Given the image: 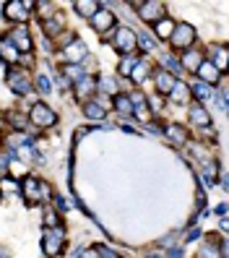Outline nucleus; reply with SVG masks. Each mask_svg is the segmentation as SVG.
<instances>
[{
  "label": "nucleus",
  "mask_w": 229,
  "mask_h": 258,
  "mask_svg": "<svg viewBox=\"0 0 229 258\" xmlns=\"http://www.w3.org/2000/svg\"><path fill=\"white\" fill-rule=\"evenodd\" d=\"M29 117H32V123L37 125V128H52L55 123H57V115L47 107V104H34L32 107V112H29Z\"/></svg>",
  "instance_id": "1"
},
{
  "label": "nucleus",
  "mask_w": 229,
  "mask_h": 258,
  "mask_svg": "<svg viewBox=\"0 0 229 258\" xmlns=\"http://www.w3.org/2000/svg\"><path fill=\"white\" fill-rule=\"evenodd\" d=\"M133 8L141 11L138 16H141L143 21H151V24H159L162 16H164V6L157 3V0H151V3H133Z\"/></svg>",
  "instance_id": "2"
},
{
  "label": "nucleus",
  "mask_w": 229,
  "mask_h": 258,
  "mask_svg": "<svg viewBox=\"0 0 229 258\" xmlns=\"http://www.w3.org/2000/svg\"><path fill=\"white\" fill-rule=\"evenodd\" d=\"M172 47H177V50H185V47H190V44L195 42V32H193V26L190 24H177V29H175V34H172Z\"/></svg>",
  "instance_id": "3"
},
{
  "label": "nucleus",
  "mask_w": 229,
  "mask_h": 258,
  "mask_svg": "<svg viewBox=\"0 0 229 258\" xmlns=\"http://www.w3.org/2000/svg\"><path fill=\"white\" fill-rule=\"evenodd\" d=\"M112 44H115V50H117V52H128V55H133V50H135V44H138V39H135V34L130 32V29H117V34H115Z\"/></svg>",
  "instance_id": "4"
},
{
  "label": "nucleus",
  "mask_w": 229,
  "mask_h": 258,
  "mask_svg": "<svg viewBox=\"0 0 229 258\" xmlns=\"http://www.w3.org/2000/svg\"><path fill=\"white\" fill-rule=\"evenodd\" d=\"M21 190H24V196H26L29 201H39V193L44 196V199L50 196V188H47V185H42L37 177H26V180H24V185H21Z\"/></svg>",
  "instance_id": "5"
},
{
  "label": "nucleus",
  "mask_w": 229,
  "mask_h": 258,
  "mask_svg": "<svg viewBox=\"0 0 229 258\" xmlns=\"http://www.w3.org/2000/svg\"><path fill=\"white\" fill-rule=\"evenodd\" d=\"M154 84H157V92L159 94H172V89L177 86V79H175L170 71L159 68V71H154Z\"/></svg>",
  "instance_id": "6"
},
{
  "label": "nucleus",
  "mask_w": 229,
  "mask_h": 258,
  "mask_svg": "<svg viewBox=\"0 0 229 258\" xmlns=\"http://www.w3.org/2000/svg\"><path fill=\"white\" fill-rule=\"evenodd\" d=\"M8 39H11V44H13L19 52H29V50H32V39H29V32H26L24 24L13 29V32L8 34Z\"/></svg>",
  "instance_id": "7"
},
{
  "label": "nucleus",
  "mask_w": 229,
  "mask_h": 258,
  "mask_svg": "<svg viewBox=\"0 0 229 258\" xmlns=\"http://www.w3.org/2000/svg\"><path fill=\"white\" fill-rule=\"evenodd\" d=\"M44 253L47 255H57L60 250H63V232L57 230H44Z\"/></svg>",
  "instance_id": "8"
},
{
  "label": "nucleus",
  "mask_w": 229,
  "mask_h": 258,
  "mask_svg": "<svg viewBox=\"0 0 229 258\" xmlns=\"http://www.w3.org/2000/svg\"><path fill=\"white\" fill-rule=\"evenodd\" d=\"M91 26H94L97 32L107 34V32H112V29H115V16H112V13L107 11V8H102V11L97 13V16L91 19Z\"/></svg>",
  "instance_id": "9"
},
{
  "label": "nucleus",
  "mask_w": 229,
  "mask_h": 258,
  "mask_svg": "<svg viewBox=\"0 0 229 258\" xmlns=\"http://www.w3.org/2000/svg\"><path fill=\"white\" fill-rule=\"evenodd\" d=\"M63 55H65V60H68V66H79L81 60L86 57V44L75 39L73 44H68V47H63Z\"/></svg>",
  "instance_id": "10"
},
{
  "label": "nucleus",
  "mask_w": 229,
  "mask_h": 258,
  "mask_svg": "<svg viewBox=\"0 0 229 258\" xmlns=\"http://www.w3.org/2000/svg\"><path fill=\"white\" fill-rule=\"evenodd\" d=\"M198 76H201V81L213 86V84H219V68L211 63V60H203V66L198 68Z\"/></svg>",
  "instance_id": "11"
},
{
  "label": "nucleus",
  "mask_w": 229,
  "mask_h": 258,
  "mask_svg": "<svg viewBox=\"0 0 229 258\" xmlns=\"http://www.w3.org/2000/svg\"><path fill=\"white\" fill-rule=\"evenodd\" d=\"M175 29H177V24H175L172 19H162L159 24H154V32H157L159 39H172Z\"/></svg>",
  "instance_id": "12"
},
{
  "label": "nucleus",
  "mask_w": 229,
  "mask_h": 258,
  "mask_svg": "<svg viewBox=\"0 0 229 258\" xmlns=\"http://www.w3.org/2000/svg\"><path fill=\"white\" fill-rule=\"evenodd\" d=\"M208 60H211V63L216 66L219 71H221V68H229V50L219 44V47L211 50V57H208Z\"/></svg>",
  "instance_id": "13"
},
{
  "label": "nucleus",
  "mask_w": 229,
  "mask_h": 258,
  "mask_svg": "<svg viewBox=\"0 0 229 258\" xmlns=\"http://www.w3.org/2000/svg\"><path fill=\"white\" fill-rule=\"evenodd\" d=\"M3 11H6V16L13 19V21H26V16H29V13H24L26 11L24 3H6Z\"/></svg>",
  "instance_id": "14"
},
{
  "label": "nucleus",
  "mask_w": 229,
  "mask_h": 258,
  "mask_svg": "<svg viewBox=\"0 0 229 258\" xmlns=\"http://www.w3.org/2000/svg\"><path fill=\"white\" fill-rule=\"evenodd\" d=\"M11 89L16 94H29V89H32V84H29V79H26V73H13V79H11Z\"/></svg>",
  "instance_id": "15"
},
{
  "label": "nucleus",
  "mask_w": 229,
  "mask_h": 258,
  "mask_svg": "<svg viewBox=\"0 0 229 258\" xmlns=\"http://www.w3.org/2000/svg\"><path fill=\"white\" fill-rule=\"evenodd\" d=\"M203 66V55L198 52V50H190V52H185V57H182V68H188V71H195L198 73V68Z\"/></svg>",
  "instance_id": "16"
},
{
  "label": "nucleus",
  "mask_w": 229,
  "mask_h": 258,
  "mask_svg": "<svg viewBox=\"0 0 229 258\" xmlns=\"http://www.w3.org/2000/svg\"><path fill=\"white\" fill-rule=\"evenodd\" d=\"M190 120L195 125H203V128H208V123H211V115L201 107V104H193L190 107Z\"/></svg>",
  "instance_id": "17"
},
{
  "label": "nucleus",
  "mask_w": 229,
  "mask_h": 258,
  "mask_svg": "<svg viewBox=\"0 0 229 258\" xmlns=\"http://www.w3.org/2000/svg\"><path fill=\"white\" fill-rule=\"evenodd\" d=\"M75 11H79V16L94 19L102 8H99V3H89V0H81V3H75Z\"/></svg>",
  "instance_id": "18"
},
{
  "label": "nucleus",
  "mask_w": 229,
  "mask_h": 258,
  "mask_svg": "<svg viewBox=\"0 0 229 258\" xmlns=\"http://www.w3.org/2000/svg\"><path fill=\"white\" fill-rule=\"evenodd\" d=\"M164 136H167L172 144H182V141L188 139V133H185V128H182V125H167V128H164Z\"/></svg>",
  "instance_id": "19"
},
{
  "label": "nucleus",
  "mask_w": 229,
  "mask_h": 258,
  "mask_svg": "<svg viewBox=\"0 0 229 258\" xmlns=\"http://www.w3.org/2000/svg\"><path fill=\"white\" fill-rule=\"evenodd\" d=\"M201 258H221V245L211 237V240L206 242V245L201 248Z\"/></svg>",
  "instance_id": "20"
},
{
  "label": "nucleus",
  "mask_w": 229,
  "mask_h": 258,
  "mask_svg": "<svg viewBox=\"0 0 229 258\" xmlns=\"http://www.w3.org/2000/svg\"><path fill=\"white\" fill-rule=\"evenodd\" d=\"M84 115L91 117V120H102L104 117V107H102L99 102H86L84 104Z\"/></svg>",
  "instance_id": "21"
},
{
  "label": "nucleus",
  "mask_w": 229,
  "mask_h": 258,
  "mask_svg": "<svg viewBox=\"0 0 229 258\" xmlns=\"http://www.w3.org/2000/svg\"><path fill=\"white\" fill-rule=\"evenodd\" d=\"M148 73H151V66H148L146 60H143V63H138V66H135V71H133V76H130V79H133V84H143V81L148 79Z\"/></svg>",
  "instance_id": "22"
},
{
  "label": "nucleus",
  "mask_w": 229,
  "mask_h": 258,
  "mask_svg": "<svg viewBox=\"0 0 229 258\" xmlns=\"http://www.w3.org/2000/svg\"><path fill=\"white\" fill-rule=\"evenodd\" d=\"M190 94H193V89H190V86H185L182 81H177V86L172 89V99H175V102H185Z\"/></svg>",
  "instance_id": "23"
},
{
  "label": "nucleus",
  "mask_w": 229,
  "mask_h": 258,
  "mask_svg": "<svg viewBox=\"0 0 229 258\" xmlns=\"http://www.w3.org/2000/svg\"><path fill=\"white\" fill-rule=\"evenodd\" d=\"M0 47H3V60H6V63H8V60H19V50L11 44V39H8V37H3Z\"/></svg>",
  "instance_id": "24"
},
{
  "label": "nucleus",
  "mask_w": 229,
  "mask_h": 258,
  "mask_svg": "<svg viewBox=\"0 0 229 258\" xmlns=\"http://www.w3.org/2000/svg\"><path fill=\"white\" fill-rule=\"evenodd\" d=\"M138 63H141V60L135 57V55H128L123 63H120V73H123V76H133V71H135V66H138Z\"/></svg>",
  "instance_id": "25"
},
{
  "label": "nucleus",
  "mask_w": 229,
  "mask_h": 258,
  "mask_svg": "<svg viewBox=\"0 0 229 258\" xmlns=\"http://www.w3.org/2000/svg\"><path fill=\"white\" fill-rule=\"evenodd\" d=\"M193 97H195L198 102L211 99V86H208V84H203V81H201V84H195V86H193Z\"/></svg>",
  "instance_id": "26"
},
{
  "label": "nucleus",
  "mask_w": 229,
  "mask_h": 258,
  "mask_svg": "<svg viewBox=\"0 0 229 258\" xmlns=\"http://www.w3.org/2000/svg\"><path fill=\"white\" fill-rule=\"evenodd\" d=\"M115 110L123 112V115H130V112L135 110V104H133L128 97H115Z\"/></svg>",
  "instance_id": "27"
},
{
  "label": "nucleus",
  "mask_w": 229,
  "mask_h": 258,
  "mask_svg": "<svg viewBox=\"0 0 229 258\" xmlns=\"http://www.w3.org/2000/svg\"><path fill=\"white\" fill-rule=\"evenodd\" d=\"M63 73L68 76L70 81H75V84H79V81L84 79V76H86V73H84V71H81L79 66H65V68H63Z\"/></svg>",
  "instance_id": "28"
},
{
  "label": "nucleus",
  "mask_w": 229,
  "mask_h": 258,
  "mask_svg": "<svg viewBox=\"0 0 229 258\" xmlns=\"http://www.w3.org/2000/svg\"><path fill=\"white\" fill-rule=\"evenodd\" d=\"M91 92H94V81H91V76H84V79L79 81V94L89 97Z\"/></svg>",
  "instance_id": "29"
},
{
  "label": "nucleus",
  "mask_w": 229,
  "mask_h": 258,
  "mask_svg": "<svg viewBox=\"0 0 229 258\" xmlns=\"http://www.w3.org/2000/svg\"><path fill=\"white\" fill-rule=\"evenodd\" d=\"M97 86H99V89H104V92H112V94L117 92V84H115L112 79H107V76H102V79L97 81Z\"/></svg>",
  "instance_id": "30"
},
{
  "label": "nucleus",
  "mask_w": 229,
  "mask_h": 258,
  "mask_svg": "<svg viewBox=\"0 0 229 258\" xmlns=\"http://www.w3.org/2000/svg\"><path fill=\"white\" fill-rule=\"evenodd\" d=\"M60 24H63V21H60V16H57V19H52V21H47V24H44V29H47V34H50V37H55V34L60 32Z\"/></svg>",
  "instance_id": "31"
},
{
  "label": "nucleus",
  "mask_w": 229,
  "mask_h": 258,
  "mask_svg": "<svg viewBox=\"0 0 229 258\" xmlns=\"http://www.w3.org/2000/svg\"><path fill=\"white\" fill-rule=\"evenodd\" d=\"M138 47H141V50H146V52H148V50H154V39H148V37H138Z\"/></svg>",
  "instance_id": "32"
},
{
  "label": "nucleus",
  "mask_w": 229,
  "mask_h": 258,
  "mask_svg": "<svg viewBox=\"0 0 229 258\" xmlns=\"http://www.w3.org/2000/svg\"><path fill=\"white\" fill-rule=\"evenodd\" d=\"M162 63H164V66H170V68H172L175 73H182V66L177 63V60H175V57H164V60H162Z\"/></svg>",
  "instance_id": "33"
},
{
  "label": "nucleus",
  "mask_w": 229,
  "mask_h": 258,
  "mask_svg": "<svg viewBox=\"0 0 229 258\" xmlns=\"http://www.w3.org/2000/svg\"><path fill=\"white\" fill-rule=\"evenodd\" d=\"M37 86L42 89V92H44V94H47V92H50V81H47V79H44V76H39V79H37Z\"/></svg>",
  "instance_id": "34"
},
{
  "label": "nucleus",
  "mask_w": 229,
  "mask_h": 258,
  "mask_svg": "<svg viewBox=\"0 0 229 258\" xmlns=\"http://www.w3.org/2000/svg\"><path fill=\"white\" fill-rule=\"evenodd\" d=\"M81 258H102V253H99V248H91V250H84Z\"/></svg>",
  "instance_id": "35"
},
{
  "label": "nucleus",
  "mask_w": 229,
  "mask_h": 258,
  "mask_svg": "<svg viewBox=\"0 0 229 258\" xmlns=\"http://www.w3.org/2000/svg\"><path fill=\"white\" fill-rule=\"evenodd\" d=\"M135 115H138V120H146V117H148V107L143 104V107H138V110H135Z\"/></svg>",
  "instance_id": "36"
},
{
  "label": "nucleus",
  "mask_w": 229,
  "mask_h": 258,
  "mask_svg": "<svg viewBox=\"0 0 229 258\" xmlns=\"http://www.w3.org/2000/svg\"><path fill=\"white\" fill-rule=\"evenodd\" d=\"M221 255L229 258V242H221Z\"/></svg>",
  "instance_id": "37"
},
{
  "label": "nucleus",
  "mask_w": 229,
  "mask_h": 258,
  "mask_svg": "<svg viewBox=\"0 0 229 258\" xmlns=\"http://www.w3.org/2000/svg\"><path fill=\"white\" fill-rule=\"evenodd\" d=\"M216 214H226V204H219L216 206Z\"/></svg>",
  "instance_id": "38"
},
{
  "label": "nucleus",
  "mask_w": 229,
  "mask_h": 258,
  "mask_svg": "<svg viewBox=\"0 0 229 258\" xmlns=\"http://www.w3.org/2000/svg\"><path fill=\"white\" fill-rule=\"evenodd\" d=\"M221 230H229V217H224V219H221Z\"/></svg>",
  "instance_id": "39"
},
{
  "label": "nucleus",
  "mask_w": 229,
  "mask_h": 258,
  "mask_svg": "<svg viewBox=\"0 0 229 258\" xmlns=\"http://www.w3.org/2000/svg\"><path fill=\"white\" fill-rule=\"evenodd\" d=\"M170 258H182V250H172V253H170Z\"/></svg>",
  "instance_id": "40"
},
{
  "label": "nucleus",
  "mask_w": 229,
  "mask_h": 258,
  "mask_svg": "<svg viewBox=\"0 0 229 258\" xmlns=\"http://www.w3.org/2000/svg\"><path fill=\"white\" fill-rule=\"evenodd\" d=\"M221 188H229V175H226V177H221Z\"/></svg>",
  "instance_id": "41"
}]
</instances>
